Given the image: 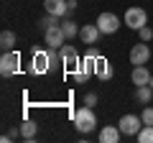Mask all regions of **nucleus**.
Segmentation results:
<instances>
[{
	"label": "nucleus",
	"instance_id": "f257e3e1",
	"mask_svg": "<svg viewBox=\"0 0 153 143\" xmlns=\"http://www.w3.org/2000/svg\"><path fill=\"white\" fill-rule=\"evenodd\" d=\"M74 128L79 133H92L97 128V115H94V110L89 105H84V107H79L74 112Z\"/></svg>",
	"mask_w": 153,
	"mask_h": 143
},
{
	"label": "nucleus",
	"instance_id": "f03ea898",
	"mask_svg": "<svg viewBox=\"0 0 153 143\" xmlns=\"http://www.w3.org/2000/svg\"><path fill=\"white\" fill-rule=\"evenodd\" d=\"M54 59H51V49H36L31 59V74H46L51 69Z\"/></svg>",
	"mask_w": 153,
	"mask_h": 143
},
{
	"label": "nucleus",
	"instance_id": "7ed1b4c3",
	"mask_svg": "<svg viewBox=\"0 0 153 143\" xmlns=\"http://www.w3.org/2000/svg\"><path fill=\"white\" fill-rule=\"evenodd\" d=\"M123 23H125L128 28H133V31H140L143 26H148V13L143 10V8H128Z\"/></svg>",
	"mask_w": 153,
	"mask_h": 143
},
{
	"label": "nucleus",
	"instance_id": "20e7f679",
	"mask_svg": "<svg viewBox=\"0 0 153 143\" xmlns=\"http://www.w3.org/2000/svg\"><path fill=\"white\" fill-rule=\"evenodd\" d=\"M18 64H21V54L18 51H5L3 59H0V74L3 77H10L18 72Z\"/></svg>",
	"mask_w": 153,
	"mask_h": 143
},
{
	"label": "nucleus",
	"instance_id": "39448f33",
	"mask_svg": "<svg viewBox=\"0 0 153 143\" xmlns=\"http://www.w3.org/2000/svg\"><path fill=\"white\" fill-rule=\"evenodd\" d=\"M117 128L123 130V136H138L143 128V118L138 115H123L120 120H117Z\"/></svg>",
	"mask_w": 153,
	"mask_h": 143
},
{
	"label": "nucleus",
	"instance_id": "423d86ee",
	"mask_svg": "<svg viewBox=\"0 0 153 143\" xmlns=\"http://www.w3.org/2000/svg\"><path fill=\"white\" fill-rule=\"evenodd\" d=\"M148 59H151V49H148V41H140V44H135V46L130 49V64L140 66V64H146Z\"/></svg>",
	"mask_w": 153,
	"mask_h": 143
},
{
	"label": "nucleus",
	"instance_id": "0eeeda50",
	"mask_svg": "<svg viewBox=\"0 0 153 143\" xmlns=\"http://www.w3.org/2000/svg\"><path fill=\"white\" fill-rule=\"evenodd\" d=\"M100 36H102V31H100V26H97V23H87V26H82V28H79V39H82V44H87V46L97 44V41H100Z\"/></svg>",
	"mask_w": 153,
	"mask_h": 143
},
{
	"label": "nucleus",
	"instance_id": "6e6552de",
	"mask_svg": "<svg viewBox=\"0 0 153 143\" xmlns=\"http://www.w3.org/2000/svg\"><path fill=\"white\" fill-rule=\"evenodd\" d=\"M44 41H46V46H51V49H61V46L66 44V36H64V31H61V26L49 28V31L44 33Z\"/></svg>",
	"mask_w": 153,
	"mask_h": 143
},
{
	"label": "nucleus",
	"instance_id": "1a4fd4ad",
	"mask_svg": "<svg viewBox=\"0 0 153 143\" xmlns=\"http://www.w3.org/2000/svg\"><path fill=\"white\" fill-rule=\"evenodd\" d=\"M97 26H100L102 33H115L117 28H120V21H117L115 13H100L97 16Z\"/></svg>",
	"mask_w": 153,
	"mask_h": 143
},
{
	"label": "nucleus",
	"instance_id": "9d476101",
	"mask_svg": "<svg viewBox=\"0 0 153 143\" xmlns=\"http://www.w3.org/2000/svg\"><path fill=\"white\" fill-rule=\"evenodd\" d=\"M59 61H61V64H66L69 69H74L82 59H79V54H76V49H74L71 44H64V46L59 49Z\"/></svg>",
	"mask_w": 153,
	"mask_h": 143
},
{
	"label": "nucleus",
	"instance_id": "9b49d317",
	"mask_svg": "<svg viewBox=\"0 0 153 143\" xmlns=\"http://www.w3.org/2000/svg\"><path fill=\"white\" fill-rule=\"evenodd\" d=\"M94 77L102 79V82L112 79V64H110L105 56H97V59H94Z\"/></svg>",
	"mask_w": 153,
	"mask_h": 143
},
{
	"label": "nucleus",
	"instance_id": "f8f14e48",
	"mask_svg": "<svg viewBox=\"0 0 153 143\" xmlns=\"http://www.w3.org/2000/svg\"><path fill=\"white\" fill-rule=\"evenodd\" d=\"M44 8H46V13L59 16V18H64L69 13V3L66 0H44Z\"/></svg>",
	"mask_w": 153,
	"mask_h": 143
},
{
	"label": "nucleus",
	"instance_id": "ddd939ff",
	"mask_svg": "<svg viewBox=\"0 0 153 143\" xmlns=\"http://www.w3.org/2000/svg\"><path fill=\"white\" fill-rule=\"evenodd\" d=\"M120 136H123V130L117 125H105L102 130L97 133L100 143H117V141H120Z\"/></svg>",
	"mask_w": 153,
	"mask_h": 143
},
{
	"label": "nucleus",
	"instance_id": "4468645a",
	"mask_svg": "<svg viewBox=\"0 0 153 143\" xmlns=\"http://www.w3.org/2000/svg\"><path fill=\"white\" fill-rule=\"evenodd\" d=\"M130 79H133V84H135V87H140V84H151V72L146 69V66H133V74H130Z\"/></svg>",
	"mask_w": 153,
	"mask_h": 143
},
{
	"label": "nucleus",
	"instance_id": "2eb2a0df",
	"mask_svg": "<svg viewBox=\"0 0 153 143\" xmlns=\"http://www.w3.org/2000/svg\"><path fill=\"white\" fill-rule=\"evenodd\" d=\"M135 100L140 105H148L153 100V87H151V84H140V87H135Z\"/></svg>",
	"mask_w": 153,
	"mask_h": 143
},
{
	"label": "nucleus",
	"instance_id": "dca6fc26",
	"mask_svg": "<svg viewBox=\"0 0 153 143\" xmlns=\"http://www.w3.org/2000/svg\"><path fill=\"white\" fill-rule=\"evenodd\" d=\"M0 46H3V51H13L16 49V33L13 31H3L0 33Z\"/></svg>",
	"mask_w": 153,
	"mask_h": 143
},
{
	"label": "nucleus",
	"instance_id": "f3484780",
	"mask_svg": "<svg viewBox=\"0 0 153 143\" xmlns=\"http://www.w3.org/2000/svg\"><path fill=\"white\" fill-rule=\"evenodd\" d=\"M36 26H38V28H41V31L46 33V31H49V28H54V26H61V23H59V16H51V13H46V16L41 18V21H38Z\"/></svg>",
	"mask_w": 153,
	"mask_h": 143
},
{
	"label": "nucleus",
	"instance_id": "a211bd4d",
	"mask_svg": "<svg viewBox=\"0 0 153 143\" xmlns=\"http://www.w3.org/2000/svg\"><path fill=\"white\" fill-rule=\"evenodd\" d=\"M61 31H64L66 41H69V39H76V33H79V28H76V21H71V18L61 21Z\"/></svg>",
	"mask_w": 153,
	"mask_h": 143
},
{
	"label": "nucleus",
	"instance_id": "6ab92c4d",
	"mask_svg": "<svg viewBox=\"0 0 153 143\" xmlns=\"http://www.w3.org/2000/svg\"><path fill=\"white\" fill-rule=\"evenodd\" d=\"M36 133H38V125H36L33 120H23V123H21V136H23V138L31 141V138H36Z\"/></svg>",
	"mask_w": 153,
	"mask_h": 143
},
{
	"label": "nucleus",
	"instance_id": "aec40b11",
	"mask_svg": "<svg viewBox=\"0 0 153 143\" xmlns=\"http://www.w3.org/2000/svg\"><path fill=\"white\" fill-rule=\"evenodd\" d=\"M138 141L140 143H153V125H143L138 133Z\"/></svg>",
	"mask_w": 153,
	"mask_h": 143
},
{
	"label": "nucleus",
	"instance_id": "412c9836",
	"mask_svg": "<svg viewBox=\"0 0 153 143\" xmlns=\"http://www.w3.org/2000/svg\"><path fill=\"white\" fill-rule=\"evenodd\" d=\"M140 118H143V125H153V107H143Z\"/></svg>",
	"mask_w": 153,
	"mask_h": 143
},
{
	"label": "nucleus",
	"instance_id": "4be33fe9",
	"mask_svg": "<svg viewBox=\"0 0 153 143\" xmlns=\"http://www.w3.org/2000/svg\"><path fill=\"white\" fill-rule=\"evenodd\" d=\"M138 36H140V41H151V39H153V31H151V26H143L140 31H138Z\"/></svg>",
	"mask_w": 153,
	"mask_h": 143
},
{
	"label": "nucleus",
	"instance_id": "5701e85b",
	"mask_svg": "<svg viewBox=\"0 0 153 143\" xmlns=\"http://www.w3.org/2000/svg\"><path fill=\"white\" fill-rule=\"evenodd\" d=\"M84 105L94 107V105H97V95H94V92H87V95H84Z\"/></svg>",
	"mask_w": 153,
	"mask_h": 143
},
{
	"label": "nucleus",
	"instance_id": "b1692460",
	"mask_svg": "<svg viewBox=\"0 0 153 143\" xmlns=\"http://www.w3.org/2000/svg\"><path fill=\"white\" fill-rule=\"evenodd\" d=\"M84 56H89V59H97V56H100V51L94 49V44H92V46H87V51H84Z\"/></svg>",
	"mask_w": 153,
	"mask_h": 143
},
{
	"label": "nucleus",
	"instance_id": "393cba45",
	"mask_svg": "<svg viewBox=\"0 0 153 143\" xmlns=\"http://www.w3.org/2000/svg\"><path fill=\"white\" fill-rule=\"evenodd\" d=\"M151 87H153V79H151Z\"/></svg>",
	"mask_w": 153,
	"mask_h": 143
}]
</instances>
